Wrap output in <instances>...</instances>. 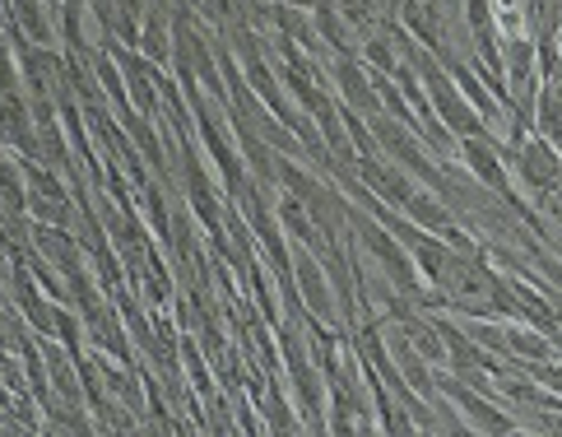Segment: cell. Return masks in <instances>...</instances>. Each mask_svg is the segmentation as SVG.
Here are the masks:
<instances>
[{
    "label": "cell",
    "instance_id": "1",
    "mask_svg": "<svg viewBox=\"0 0 562 437\" xmlns=\"http://www.w3.org/2000/svg\"><path fill=\"white\" fill-rule=\"evenodd\" d=\"M358 177L368 182V191L372 195H381V205H391V210H405V201L418 191L414 187V177L400 168V164H391L386 154H376V158H358Z\"/></svg>",
    "mask_w": 562,
    "mask_h": 437
},
{
    "label": "cell",
    "instance_id": "2",
    "mask_svg": "<svg viewBox=\"0 0 562 437\" xmlns=\"http://www.w3.org/2000/svg\"><path fill=\"white\" fill-rule=\"evenodd\" d=\"M460 158H465V168L474 172L479 187H488L493 195H502V201H512L507 168H502V154H497L493 135H474V141H460Z\"/></svg>",
    "mask_w": 562,
    "mask_h": 437
},
{
    "label": "cell",
    "instance_id": "3",
    "mask_svg": "<svg viewBox=\"0 0 562 437\" xmlns=\"http://www.w3.org/2000/svg\"><path fill=\"white\" fill-rule=\"evenodd\" d=\"M335 79H339V89H345V108L349 112H363L368 122L381 112V98H376V89H372V75H368V66H358L353 56H345V61L335 66Z\"/></svg>",
    "mask_w": 562,
    "mask_h": 437
},
{
    "label": "cell",
    "instance_id": "4",
    "mask_svg": "<svg viewBox=\"0 0 562 437\" xmlns=\"http://www.w3.org/2000/svg\"><path fill=\"white\" fill-rule=\"evenodd\" d=\"M405 214H409V218H414V224L424 228V233H437V237L447 233V228H456V224H460V218L451 214V205L441 201L437 191H414L409 201H405Z\"/></svg>",
    "mask_w": 562,
    "mask_h": 437
},
{
    "label": "cell",
    "instance_id": "5",
    "mask_svg": "<svg viewBox=\"0 0 562 437\" xmlns=\"http://www.w3.org/2000/svg\"><path fill=\"white\" fill-rule=\"evenodd\" d=\"M507 359H520V363H553V340L539 335L535 326H507Z\"/></svg>",
    "mask_w": 562,
    "mask_h": 437
},
{
    "label": "cell",
    "instance_id": "6",
    "mask_svg": "<svg viewBox=\"0 0 562 437\" xmlns=\"http://www.w3.org/2000/svg\"><path fill=\"white\" fill-rule=\"evenodd\" d=\"M297 280H303V293H307L312 312L330 322V316H335V307H330V289H326V280H321V270H316L312 256H303V261H297Z\"/></svg>",
    "mask_w": 562,
    "mask_h": 437
},
{
    "label": "cell",
    "instance_id": "7",
    "mask_svg": "<svg viewBox=\"0 0 562 437\" xmlns=\"http://www.w3.org/2000/svg\"><path fill=\"white\" fill-rule=\"evenodd\" d=\"M284 10H312V5H321V0H279Z\"/></svg>",
    "mask_w": 562,
    "mask_h": 437
}]
</instances>
